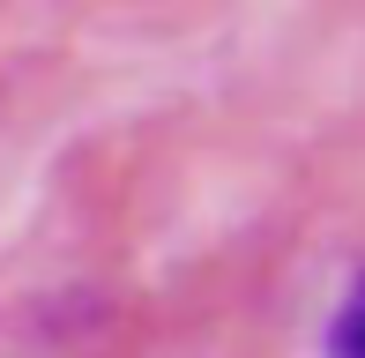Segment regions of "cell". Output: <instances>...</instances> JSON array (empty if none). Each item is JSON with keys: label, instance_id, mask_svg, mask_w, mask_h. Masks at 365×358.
<instances>
[{"label": "cell", "instance_id": "6da1fadb", "mask_svg": "<svg viewBox=\"0 0 365 358\" xmlns=\"http://www.w3.org/2000/svg\"><path fill=\"white\" fill-rule=\"evenodd\" d=\"M358 321H365V299H358V284H351V291L336 299V314H328V358H365Z\"/></svg>", "mask_w": 365, "mask_h": 358}]
</instances>
